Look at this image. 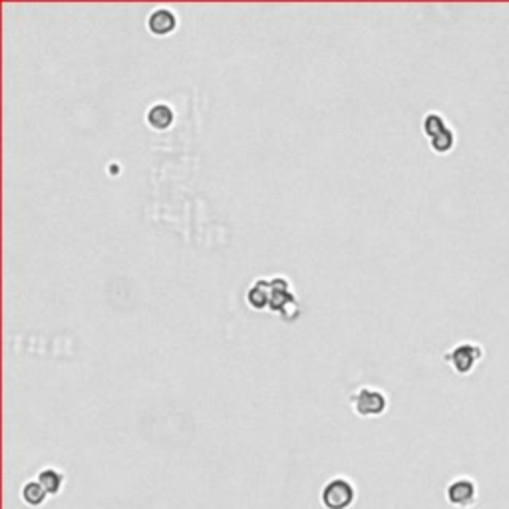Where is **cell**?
<instances>
[{"instance_id": "obj_11", "label": "cell", "mask_w": 509, "mask_h": 509, "mask_svg": "<svg viewBox=\"0 0 509 509\" xmlns=\"http://www.w3.org/2000/svg\"><path fill=\"white\" fill-rule=\"evenodd\" d=\"M422 128H424V133H426L429 140H432V138H436L438 133H442V131L446 130L448 126H446V121H444V118H442L439 114H436V111H429L428 116L424 118Z\"/></svg>"}, {"instance_id": "obj_3", "label": "cell", "mask_w": 509, "mask_h": 509, "mask_svg": "<svg viewBox=\"0 0 509 509\" xmlns=\"http://www.w3.org/2000/svg\"><path fill=\"white\" fill-rule=\"evenodd\" d=\"M446 498L454 508L469 509L478 499V486L471 478L454 479L446 489Z\"/></svg>"}, {"instance_id": "obj_2", "label": "cell", "mask_w": 509, "mask_h": 509, "mask_svg": "<svg viewBox=\"0 0 509 509\" xmlns=\"http://www.w3.org/2000/svg\"><path fill=\"white\" fill-rule=\"evenodd\" d=\"M320 499L327 509H349L356 499V488L350 479L339 476L324 483Z\"/></svg>"}, {"instance_id": "obj_8", "label": "cell", "mask_w": 509, "mask_h": 509, "mask_svg": "<svg viewBox=\"0 0 509 509\" xmlns=\"http://www.w3.org/2000/svg\"><path fill=\"white\" fill-rule=\"evenodd\" d=\"M270 302V280L257 279L247 290V305L253 310H267Z\"/></svg>"}, {"instance_id": "obj_4", "label": "cell", "mask_w": 509, "mask_h": 509, "mask_svg": "<svg viewBox=\"0 0 509 509\" xmlns=\"http://www.w3.org/2000/svg\"><path fill=\"white\" fill-rule=\"evenodd\" d=\"M481 349L476 344H458L456 349H451L446 354V362H448L451 368L456 370L458 374H468L474 370L476 362L481 359Z\"/></svg>"}, {"instance_id": "obj_13", "label": "cell", "mask_w": 509, "mask_h": 509, "mask_svg": "<svg viewBox=\"0 0 509 509\" xmlns=\"http://www.w3.org/2000/svg\"><path fill=\"white\" fill-rule=\"evenodd\" d=\"M299 312H300L299 299H297V297H292V299H290L289 302L285 305V309L280 310L279 314L283 320H295L297 317H299Z\"/></svg>"}, {"instance_id": "obj_10", "label": "cell", "mask_w": 509, "mask_h": 509, "mask_svg": "<svg viewBox=\"0 0 509 509\" xmlns=\"http://www.w3.org/2000/svg\"><path fill=\"white\" fill-rule=\"evenodd\" d=\"M21 498L22 501L26 503V505H31V508H38L42 505L46 498H48V493H46V489L42 488L38 481H26L24 486H22V491H21Z\"/></svg>"}, {"instance_id": "obj_1", "label": "cell", "mask_w": 509, "mask_h": 509, "mask_svg": "<svg viewBox=\"0 0 509 509\" xmlns=\"http://www.w3.org/2000/svg\"><path fill=\"white\" fill-rule=\"evenodd\" d=\"M350 406L360 418H374L382 416L388 408V398L382 390L362 386L350 394Z\"/></svg>"}, {"instance_id": "obj_7", "label": "cell", "mask_w": 509, "mask_h": 509, "mask_svg": "<svg viewBox=\"0 0 509 509\" xmlns=\"http://www.w3.org/2000/svg\"><path fill=\"white\" fill-rule=\"evenodd\" d=\"M173 120H175V111L165 102H155L153 106H150V110L146 114V121L150 124L153 130H168L173 124Z\"/></svg>"}, {"instance_id": "obj_12", "label": "cell", "mask_w": 509, "mask_h": 509, "mask_svg": "<svg viewBox=\"0 0 509 509\" xmlns=\"http://www.w3.org/2000/svg\"><path fill=\"white\" fill-rule=\"evenodd\" d=\"M429 146H432V150L438 151V153H446V151L454 148V131L446 128V130L438 133L436 138L429 140Z\"/></svg>"}, {"instance_id": "obj_9", "label": "cell", "mask_w": 509, "mask_h": 509, "mask_svg": "<svg viewBox=\"0 0 509 509\" xmlns=\"http://www.w3.org/2000/svg\"><path fill=\"white\" fill-rule=\"evenodd\" d=\"M36 481L40 483L42 488L46 489L48 496H58L62 486H64V476H62L56 468H44L38 471Z\"/></svg>"}, {"instance_id": "obj_5", "label": "cell", "mask_w": 509, "mask_h": 509, "mask_svg": "<svg viewBox=\"0 0 509 509\" xmlns=\"http://www.w3.org/2000/svg\"><path fill=\"white\" fill-rule=\"evenodd\" d=\"M146 24L153 36H168L177 28V14L171 11L170 6H155L148 14Z\"/></svg>"}, {"instance_id": "obj_6", "label": "cell", "mask_w": 509, "mask_h": 509, "mask_svg": "<svg viewBox=\"0 0 509 509\" xmlns=\"http://www.w3.org/2000/svg\"><path fill=\"white\" fill-rule=\"evenodd\" d=\"M292 297H295V295H292V290H290L289 279H285V277H273V279H270L269 310L279 314L280 310L285 309V305H287Z\"/></svg>"}]
</instances>
